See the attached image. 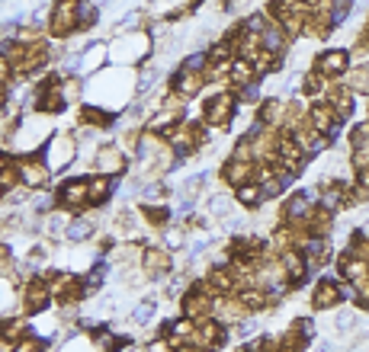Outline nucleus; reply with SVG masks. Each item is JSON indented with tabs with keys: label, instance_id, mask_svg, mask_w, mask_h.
Wrapping results in <instances>:
<instances>
[{
	"label": "nucleus",
	"instance_id": "f257e3e1",
	"mask_svg": "<svg viewBox=\"0 0 369 352\" xmlns=\"http://www.w3.org/2000/svg\"><path fill=\"white\" fill-rule=\"evenodd\" d=\"M180 311H183V317L196 320V324L212 317L215 314V292L206 285V279H202L199 285H189V292L180 298Z\"/></svg>",
	"mask_w": 369,
	"mask_h": 352
},
{
	"label": "nucleus",
	"instance_id": "f03ea898",
	"mask_svg": "<svg viewBox=\"0 0 369 352\" xmlns=\"http://www.w3.org/2000/svg\"><path fill=\"white\" fill-rule=\"evenodd\" d=\"M234 109H238V96L234 93H215L206 100V106H202V125L209 128H222L228 125V122L234 119Z\"/></svg>",
	"mask_w": 369,
	"mask_h": 352
},
{
	"label": "nucleus",
	"instance_id": "7ed1b4c3",
	"mask_svg": "<svg viewBox=\"0 0 369 352\" xmlns=\"http://www.w3.org/2000/svg\"><path fill=\"white\" fill-rule=\"evenodd\" d=\"M315 70L324 77V80H343L350 74V51L347 48H328L315 58Z\"/></svg>",
	"mask_w": 369,
	"mask_h": 352
},
{
	"label": "nucleus",
	"instance_id": "20e7f679",
	"mask_svg": "<svg viewBox=\"0 0 369 352\" xmlns=\"http://www.w3.org/2000/svg\"><path fill=\"white\" fill-rule=\"evenodd\" d=\"M16 170H20V186H26V189H42V186H48V176H52V166L46 164L42 154H23Z\"/></svg>",
	"mask_w": 369,
	"mask_h": 352
},
{
	"label": "nucleus",
	"instance_id": "39448f33",
	"mask_svg": "<svg viewBox=\"0 0 369 352\" xmlns=\"http://www.w3.org/2000/svg\"><path fill=\"white\" fill-rule=\"evenodd\" d=\"M42 157H46L48 166H52V173H58L61 166H68L74 157H78V141H74L71 134H55V138L46 144Z\"/></svg>",
	"mask_w": 369,
	"mask_h": 352
},
{
	"label": "nucleus",
	"instance_id": "423d86ee",
	"mask_svg": "<svg viewBox=\"0 0 369 352\" xmlns=\"http://www.w3.org/2000/svg\"><path fill=\"white\" fill-rule=\"evenodd\" d=\"M170 269H174V256L164 243L157 247H145V256H142V272L148 279H170Z\"/></svg>",
	"mask_w": 369,
	"mask_h": 352
},
{
	"label": "nucleus",
	"instance_id": "0eeeda50",
	"mask_svg": "<svg viewBox=\"0 0 369 352\" xmlns=\"http://www.w3.org/2000/svg\"><path fill=\"white\" fill-rule=\"evenodd\" d=\"M20 307L26 314H42L48 304H52V288H48V282L42 279V275H36L29 285H23V292H20Z\"/></svg>",
	"mask_w": 369,
	"mask_h": 352
},
{
	"label": "nucleus",
	"instance_id": "6e6552de",
	"mask_svg": "<svg viewBox=\"0 0 369 352\" xmlns=\"http://www.w3.org/2000/svg\"><path fill=\"white\" fill-rule=\"evenodd\" d=\"M48 32H52L55 38H71L74 32H80L78 4H55L52 23H48Z\"/></svg>",
	"mask_w": 369,
	"mask_h": 352
},
{
	"label": "nucleus",
	"instance_id": "1a4fd4ad",
	"mask_svg": "<svg viewBox=\"0 0 369 352\" xmlns=\"http://www.w3.org/2000/svg\"><path fill=\"white\" fill-rule=\"evenodd\" d=\"M225 339H228V326L219 324L215 317H209V320H202V324H196V336L189 339V343L202 352H212V349H219Z\"/></svg>",
	"mask_w": 369,
	"mask_h": 352
},
{
	"label": "nucleus",
	"instance_id": "9d476101",
	"mask_svg": "<svg viewBox=\"0 0 369 352\" xmlns=\"http://www.w3.org/2000/svg\"><path fill=\"white\" fill-rule=\"evenodd\" d=\"M148 55V36H142V32H132L129 38H125V45H113L110 48V58H116L123 68H129V64H138L142 58Z\"/></svg>",
	"mask_w": 369,
	"mask_h": 352
},
{
	"label": "nucleus",
	"instance_id": "9b49d317",
	"mask_svg": "<svg viewBox=\"0 0 369 352\" xmlns=\"http://www.w3.org/2000/svg\"><path fill=\"white\" fill-rule=\"evenodd\" d=\"M93 170H97V176H119V173H125V151L119 144H103L97 151V157H93Z\"/></svg>",
	"mask_w": 369,
	"mask_h": 352
},
{
	"label": "nucleus",
	"instance_id": "f8f14e48",
	"mask_svg": "<svg viewBox=\"0 0 369 352\" xmlns=\"http://www.w3.org/2000/svg\"><path fill=\"white\" fill-rule=\"evenodd\" d=\"M61 205L71 211H80L84 205H90V176H80V179H68L61 186Z\"/></svg>",
	"mask_w": 369,
	"mask_h": 352
},
{
	"label": "nucleus",
	"instance_id": "ddd939ff",
	"mask_svg": "<svg viewBox=\"0 0 369 352\" xmlns=\"http://www.w3.org/2000/svg\"><path fill=\"white\" fill-rule=\"evenodd\" d=\"M341 301H343L341 282H334V279H321L315 285V292H311V307H315V311H331V307H337Z\"/></svg>",
	"mask_w": 369,
	"mask_h": 352
},
{
	"label": "nucleus",
	"instance_id": "4468645a",
	"mask_svg": "<svg viewBox=\"0 0 369 352\" xmlns=\"http://www.w3.org/2000/svg\"><path fill=\"white\" fill-rule=\"evenodd\" d=\"M254 173H257V164H241V160H225L222 166V183H228L232 189H241V186L254 183Z\"/></svg>",
	"mask_w": 369,
	"mask_h": 352
},
{
	"label": "nucleus",
	"instance_id": "2eb2a0df",
	"mask_svg": "<svg viewBox=\"0 0 369 352\" xmlns=\"http://www.w3.org/2000/svg\"><path fill=\"white\" fill-rule=\"evenodd\" d=\"M286 112H289V100H264L260 102V122L266 128H283L286 122Z\"/></svg>",
	"mask_w": 369,
	"mask_h": 352
},
{
	"label": "nucleus",
	"instance_id": "dca6fc26",
	"mask_svg": "<svg viewBox=\"0 0 369 352\" xmlns=\"http://www.w3.org/2000/svg\"><path fill=\"white\" fill-rule=\"evenodd\" d=\"M206 87V77L202 74H189V70H177L174 74V90L170 93H177V96H183V100H193L199 90Z\"/></svg>",
	"mask_w": 369,
	"mask_h": 352
},
{
	"label": "nucleus",
	"instance_id": "f3484780",
	"mask_svg": "<svg viewBox=\"0 0 369 352\" xmlns=\"http://www.w3.org/2000/svg\"><path fill=\"white\" fill-rule=\"evenodd\" d=\"M257 80H260L257 68L247 64V61H241V58L228 68V87H234V90H244V87H251V83H257Z\"/></svg>",
	"mask_w": 369,
	"mask_h": 352
},
{
	"label": "nucleus",
	"instance_id": "a211bd4d",
	"mask_svg": "<svg viewBox=\"0 0 369 352\" xmlns=\"http://www.w3.org/2000/svg\"><path fill=\"white\" fill-rule=\"evenodd\" d=\"M260 42H264V51H270V55H276V58H286V51H289V45H292L289 36H286L276 23H273L270 29L260 36Z\"/></svg>",
	"mask_w": 369,
	"mask_h": 352
},
{
	"label": "nucleus",
	"instance_id": "6ab92c4d",
	"mask_svg": "<svg viewBox=\"0 0 369 352\" xmlns=\"http://www.w3.org/2000/svg\"><path fill=\"white\" fill-rule=\"evenodd\" d=\"M234 198H238V205H244V208H251V211H257V208L266 205L264 189H260L257 183H247V186H241V189H234Z\"/></svg>",
	"mask_w": 369,
	"mask_h": 352
},
{
	"label": "nucleus",
	"instance_id": "aec40b11",
	"mask_svg": "<svg viewBox=\"0 0 369 352\" xmlns=\"http://www.w3.org/2000/svg\"><path fill=\"white\" fill-rule=\"evenodd\" d=\"M238 298H241V304H244L251 314L270 307V292H266V288H241Z\"/></svg>",
	"mask_w": 369,
	"mask_h": 352
},
{
	"label": "nucleus",
	"instance_id": "412c9836",
	"mask_svg": "<svg viewBox=\"0 0 369 352\" xmlns=\"http://www.w3.org/2000/svg\"><path fill=\"white\" fill-rule=\"evenodd\" d=\"M343 87L350 90V93H366L369 96V64H360V68H353L347 77H343Z\"/></svg>",
	"mask_w": 369,
	"mask_h": 352
},
{
	"label": "nucleus",
	"instance_id": "4be33fe9",
	"mask_svg": "<svg viewBox=\"0 0 369 352\" xmlns=\"http://www.w3.org/2000/svg\"><path fill=\"white\" fill-rule=\"evenodd\" d=\"M80 122H84L87 128H110L113 112H106V109H100V106H84L80 109Z\"/></svg>",
	"mask_w": 369,
	"mask_h": 352
},
{
	"label": "nucleus",
	"instance_id": "5701e85b",
	"mask_svg": "<svg viewBox=\"0 0 369 352\" xmlns=\"http://www.w3.org/2000/svg\"><path fill=\"white\" fill-rule=\"evenodd\" d=\"M113 196V179L110 176H90V205H106Z\"/></svg>",
	"mask_w": 369,
	"mask_h": 352
},
{
	"label": "nucleus",
	"instance_id": "b1692460",
	"mask_svg": "<svg viewBox=\"0 0 369 352\" xmlns=\"http://www.w3.org/2000/svg\"><path fill=\"white\" fill-rule=\"evenodd\" d=\"M234 202H238V198L234 196H212L209 198V211H212V218H219V221H232L234 218Z\"/></svg>",
	"mask_w": 369,
	"mask_h": 352
},
{
	"label": "nucleus",
	"instance_id": "393cba45",
	"mask_svg": "<svg viewBox=\"0 0 369 352\" xmlns=\"http://www.w3.org/2000/svg\"><path fill=\"white\" fill-rule=\"evenodd\" d=\"M90 237H93V221H87V218H74V221L68 224L65 240H71V243H84V240H90Z\"/></svg>",
	"mask_w": 369,
	"mask_h": 352
},
{
	"label": "nucleus",
	"instance_id": "a878e982",
	"mask_svg": "<svg viewBox=\"0 0 369 352\" xmlns=\"http://www.w3.org/2000/svg\"><path fill=\"white\" fill-rule=\"evenodd\" d=\"M106 55H110V48H103V45H90V48L80 51V70H97L100 64L106 61Z\"/></svg>",
	"mask_w": 369,
	"mask_h": 352
},
{
	"label": "nucleus",
	"instance_id": "bb28decb",
	"mask_svg": "<svg viewBox=\"0 0 369 352\" xmlns=\"http://www.w3.org/2000/svg\"><path fill=\"white\" fill-rule=\"evenodd\" d=\"M305 346H308V339H305L296 326L286 330V333H279V352H305Z\"/></svg>",
	"mask_w": 369,
	"mask_h": 352
},
{
	"label": "nucleus",
	"instance_id": "cd10ccee",
	"mask_svg": "<svg viewBox=\"0 0 369 352\" xmlns=\"http://www.w3.org/2000/svg\"><path fill=\"white\" fill-rule=\"evenodd\" d=\"M61 205V196H55V192H39V196L33 198V211H39V215H55Z\"/></svg>",
	"mask_w": 369,
	"mask_h": 352
},
{
	"label": "nucleus",
	"instance_id": "c85d7f7f",
	"mask_svg": "<svg viewBox=\"0 0 369 352\" xmlns=\"http://www.w3.org/2000/svg\"><path fill=\"white\" fill-rule=\"evenodd\" d=\"M142 215H145V221H148L151 228H164V224H167L170 218H174V215H170L167 205H145Z\"/></svg>",
	"mask_w": 369,
	"mask_h": 352
},
{
	"label": "nucleus",
	"instance_id": "c756f323",
	"mask_svg": "<svg viewBox=\"0 0 369 352\" xmlns=\"http://www.w3.org/2000/svg\"><path fill=\"white\" fill-rule=\"evenodd\" d=\"M302 90L308 96H321L324 90H328V80H324V77L311 68V70H305V74H302Z\"/></svg>",
	"mask_w": 369,
	"mask_h": 352
},
{
	"label": "nucleus",
	"instance_id": "7c9ffc66",
	"mask_svg": "<svg viewBox=\"0 0 369 352\" xmlns=\"http://www.w3.org/2000/svg\"><path fill=\"white\" fill-rule=\"evenodd\" d=\"M347 138H350V147H353V151H366L369 147V122H356Z\"/></svg>",
	"mask_w": 369,
	"mask_h": 352
},
{
	"label": "nucleus",
	"instance_id": "2f4dec72",
	"mask_svg": "<svg viewBox=\"0 0 369 352\" xmlns=\"http://www.w3.org/2000/svg\"><path fill=\"white\" fill-rule=\"evenodd\" d=\"M68 224H71V218H68V211H55V215H48L46 218V230L52 237H65L68 234Z\"/></svg>",
	"mask_w": 369,
	"mask_h": 352
},
{
	"label": "nucleus",
	"instance_id": "473e14b6",
	"mask_svg": "<svg viewBox=\"0 0 369 352\" xmlns=\"http://www.w3.org/2000/svg\"><path fill=\"white\" fill-rule=\"evenodd\" d=\"M206 186V173H193V176H187L183 179V186H180V196L187 198V202H193L196 198V192Z\"/></svg>",
	"mask_w": 369,
	"mask_h": 352
},
{
	"label": "nucleus",
	"instance_id": "72a5a7b5",
	"mask_svg": "<svg viewBox=\"0 0 369 352\" xmlns=\"http://www.w3.org/2000/svg\"><path fill=\"white\" fill-rule=\"evenodd\" d=\"M78 19H80V29H90L100 19V6L97 4H78Z\"/></svg>",
	"mask_w": 369,
	"mask_h": 352
},
{
	"label": "nucleus",
	"instance_id": "f704fd0d",
	"mask_svg": "<svg viewBox=\"0 0 369 352\" xmlns=\"http://www.w3.org/2000/svg\"><path fill=\"white\" fill-rule=\"evenodd\" d=\"M14 352H46V339L36 336V333H29V336H23L20 343L14 346Z\"/></svg>",
	"mask_w": 369,
	"mask_h": 352
},
{
	"label": "nucleus",
	"instance_id": "c9c22d12",
	"mask_svg": "<svg viewBox=\"0 0 369 352\" xmlns=\"http://www.w3.org/2000/svg\"><path fill=\"white\" fill-rule=\"evenodd\" d=\"M157 80V68H142L138 70V80H135V93H145V90H151Z\"/></svg>",
	"mask_w": 369,
	"mask_h": 352
},
{
	"label": "nucleus",
	"instance_id": "e433bc0d",
	"mask_svg": "<svg viewBox=\"0 0 369 352\" xmlns=\"http://www.w3.org/2000/svg\"><path fill=\"white\" fill-rule=\"evenodd\" d=\"M257 186H260V189H264V198H266V202H273V198H276L279 192L286 189V186H283V183H279V179H276V173H273L270 179H264V183H257Z\"/></svg>",
	"mask_w": 369,
	"mask_h": 352
},
{
	"label": "nucleus",
	"instance_id": "4c0bfd02",
	"mask_svg": "<svg viewBox=\"0 0 369 352\" xmlns=\"http://www.w3.org/2000/svg\"><path fill=\"white\" fill-rule=\"evenodd\" d=\"M356 320H360V317H356L350 307H347V311H337V320H334V324H337V333H350V330L356 326Z\"/></svg>",
	"mask_w": 369,
	"mask_h": 352
},
{
	"label": "nucleus",
	"instance_id": "58836bf2",
	"mask_svg": "<svg viewBox=\"0 0 369 352\" xmlns=\"http://www.w3.org/2000/svg\"><path fill=\"white\" fill-rule=\"evenodd\" d=\"M350 10H353L350 4H328V19H331V26H341L343 19H347Z\"/></svg>",
	"mask_w": 369,
	"mask_h": 352
},
{
	"label": "nucleus",
	"instance_id": "ea45409f",
	"mask_svg": "<svg viewBox=\"0 0 369 352\" xmlns=\"http://www.w3.org/2000/svg\"><path fill=\"white\" fill-rule=\"evenodd\" d=\"M151 314H155V304L151 301H142V304L132 311V324H138V326H145L151 320Z\"/></svg>",
	"mask_w": 369,
	"mask_h": 352
},
{
	"label": "nucleus",
	"instance_id": "a19ab883",
	"mask_svg": "<svg viewBox=\"0 0 369 352\" xmlns=\"http://www.w3.org/2000/svg\"><path fill=\"white\" fill-rule=\"evenodd\" d=\"M61 93H65L68 102L78 100L80 96V77H65V80H61Z\"/></svg>",
	"mask_w": 369,
	"mask_h": 352
},
{
	"label": "nucleus",
	"instance_id": "79ce46f5",
	"mask_svg": "<svg viewBox=\"0 0 369 352\" xmlns=\"http://www.w3.org/2000/svg\"><path fill=\"white\" fill-rule=\"evenodd\" d=\"M257 100H260V80L244 87V90H238V102H257Z\"/></svg>",
	"mask_w": 369,
	"mask_h": 352
},
{
	"label": "nucleus",
	"instance_id": "37998d69",
	"mask_svg": "<svg viewBox=\"0 0 369 352\" xmlns=\"http://www.w3.org/2000/svg\"><path fill=\"white\" fill-rule=\"evenodd\" d=\"M296 330L302 333L305 339H311V336H315V320H311V317H302V320H296Z\"/></svg>",
	"mask_w": 369,
	"mask_h": 352
},
{
	"label": "nucleus",
	"instance_id": "c03bdc74",
	"mask_svg": "<svg viewBox=\"0 0 369 352\" xmlns=\"http://www.w3.org/2000/svg\"><path fill=\"white\" fill-rule=\"evenodd\" d=\"M353 186H356V189H363V192H369V166H366V170H356L353 173Z\"/></svg>",
	"mask_w": 369,
	"mask_h": 352
},
{
	"label": "nucleus",
	"instance_id": "a18cd8bd",
	"mask_svg": "<svg viewBox=\"0 0 369 352\" xmlns=\"http://www.w3.org/2000/svg\"><path fill=\"white\" fill-rule=\"evenodd\" d=\"M315 352H337V346H334V343H331V339H318Z\"/></svg>",
	"mask_w": 369,
	"mask_h": 352
},
{
	"label": "nucleus",
	"instance_id": "49530a36",
	"mask_svg": "<svg viewBox=\"0 0 369 352\" xmlns=\"http://www.w3.org/2000/svg\"><path fill=\"white\" fill-rule=\"evenodd\" d=\"M174 352H202V349H196V346L193 343H183V346H177V349Z\"/></svg>",
	"mask_w": 369,
	"mask_h": 352
},
{
	"label": "nucleus",
	"instance_id": "de8ad7c7",
	"mask_svg": "<svg viewBox=\"0 0 369 352\" xmlns=\"http://www.w3.org/2000/svg\"><path fill=\"white\" fill-rule=\"evenodd\" d=\"M238 352H257V349H254V346H244V349H238Z\"/></svg>",
	"mask_w": 369,
	"mask_h": 352
}]
</instances>
